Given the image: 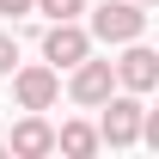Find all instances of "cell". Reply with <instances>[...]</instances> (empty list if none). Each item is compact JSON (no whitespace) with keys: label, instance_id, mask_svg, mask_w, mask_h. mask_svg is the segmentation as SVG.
<instances>
[{"label":"cell","instance_id":"1","mask_svg":"<svg viewBox=\"0 0 159 159\" xmlns=\"http://www.w3.org/2000/svg\"><path fill=\"white\" fill-rule=\"evenodd\" d=\"M86 37H92V43H110V49L147 37V6H141V0H104V6H92Z\"/></svg>","mask_w":159,"mask_h":159},{"label":"cell","instance_id":"2","mask_svg":"<svg viewBox=\"0 0 159 159\" xmlns=\"http://www.w3.org/2000/svg\"><path fill=\"white\" fill-rule=\"evenodd\" d=\"M141 92H110L104 98V122H98V147H135L141 141Z\"/></svg>","mask_w":159,"mask_h":159},{"label":"cell","instance_id":"3","mask_svg":"<svg viewBox=\"0 0 159 159\" xmlns=\"http://www.w3.org/2000/svg\"><path fill=\"white\" fill-rule=\"evenodd\" d=\"M80 55H92L86 25H80V19H49V31H43V61L61 74V67H74Z\"/></svg>","mask_w":159,"mask_h":159},{"label":"cell","instance_id":"4","mask_svg":"<svg viewBox=\"0 0 159 159\" xmlns=\"http://www.w3.org/2000/svg\"><path fill=\"white\" fill-rule=\"evenodd\" d=\"M110 74H116L122 92H153L159 86V55L135 37V43H122V61H110Z\"/></svg>","mask_w":159,"mask_h":159},{"label":"cell","instance_id":"5","mask_svg":"<svg viewBox=\"0 0 159 159\" xmlns=\"http://www.w3.org/2000/svg\"><path fill=\"white\" fill-rule=\"evenodd\" d=\"M12 98H19V110H49V104L61 98V74L49 67V61L19 67V74H12Z\"/></svg>","mask_w":159,"mask_h":159},{"label":"cell","instance_id":"6","mask_svg":"<svg viewBox=\"0 0 159 159\" xmlns=\"http://www.w3.org/2000/svg\"><path fill=\"white\" fill-rule=\"evenodd\" d=\"M110 92H116V74H110V61L80 55V61H74V80H67V98H74V104H104Z\"/></svg>","mask_w":159,"mask_h":159},{"label":"cell","instance_id":"7","mask_svg":"<svg viewBox=\"0 0 159 159\" xmlns=\"http://www.w3.org/2000/svg\"><path fill=\"white\" fill-rule=\"evenodd\" d=\"M6 153H19V159H43V153H55V129L31 110L25 122H12V135H6Z\"/></svg>","mask_w":159,"mask_h":159},{"label":"cell","instance_id":"8","mask_svg":"<svg viewBox=\"0 0 159 159\" xmlns=\"http://www.w3.org/2000/svg\"><path fill=\"white\" fill-rule=\"evenodd\" d=\"M55 147L67 159H92V153H98V129H92V122H61V129H55Z\"/></svg>","mask_w":159,"mask_h":159},{"label":"cell","instance_id":"9","mask_svg":"<svg viewBox=\"0 0 159 159\" xmlns=\"http://www.w3.org/2000/svg\"><path fill=\"white\" fill-rule=\"evenodd\" d=\"M31 12H43V19H80L86 0H31Z\"/></svg>","mask_w":159,"mask_h":159},{"label":"cell","instance_id":"10","mask_svg":"<svg viewBox=\"0 0 159 159\" xmlns=\"http://www.w3.org/2000/svg\"><path fill=\"white\" fill-rule=\"evenodd\" d=\"M12 61H19V43H12L6 31H0V74H12Z\"/></svg>","mask_w":159,"mask_h":159},{"label":"cell","instance_id":"11","mask_svg":"<svg viewBox=\"0 0 159 159\" xmlns=\"http://www.w3.org/2000/svg\"><path fill=\"white\" fill-rule=\"evenodd\" d=\"M31 12V0H0V19H25Z\"/></svg>","mask_w":159,"mask_h":159},{"label":"cell","instance_id":"12","mask_svg":"<svg viewBox=\"0 0 159 159\" xmlns=\"http://www.w3.org/2000/svg\"><path fill=\"white\" fill-rule=\"evenodd\" d=\"M141 6H153V0H141Z\"/></svg>","mask_w":159,"mask_h":159}]
</instances>
